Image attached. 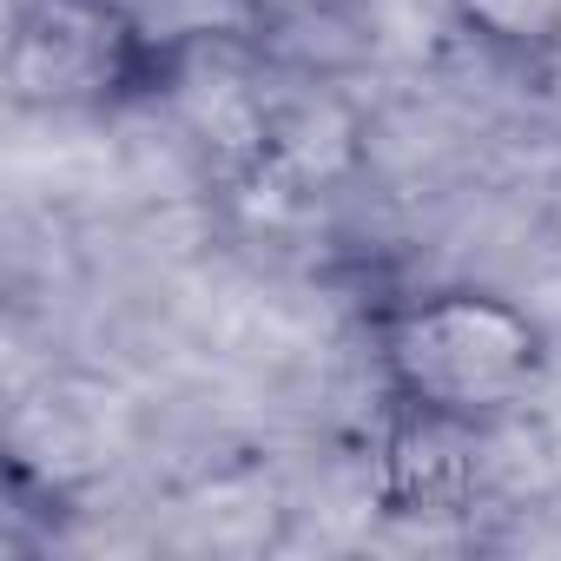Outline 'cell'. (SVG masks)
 Masks as SVG:
<instances>
[{"mask_svg":"<svg viewBox=\"0 0 561 561\" xmlns=\"http://www.w3.org/2000/svg\"><path fill=\"white\" fill-rule=\"evenodd\" d=\"M456 8L482 41L502 47H535L561 34V0H456Z\"/></svg>","mask_w":561,"mask_h":561,"instance_id":"obj_4","label":"cell"},{"mask_svg":"<svg viewBox=\"0 0 561 561\" xmlns=\"http://www.w3.org/2000/svg\"><path fill=\"white\" fill-rule=\"evenodd\" d=\"M456 436H469V423H449V416H423V410H410V423L397 430V443H390V469H416L410 456H423V449H449ZM436 469V462H430ZM462 489V456H449L443 462V482L436 476H423V489H416V502L410 508H443L449 495Z\"/></svg>","mask_w":561,"mask_h":561,"instance_id":"obj_3","label":"cell"},{"mask_svg":"<svg viewBox=\"0 0 561 561\" xmlns=\"http://www.w3.org/2000/svg\"><path fill=\"white\" fill-rule=\"evenodd\" d=\"M8 67L21 100L73 106V100H106L113 87H133L139 41L113 0H41L14 34Z\"/></svg>","mask_w":561,"mask_h":561,"instance_id":"obj_2","label":"cell"},{"mask_svg":"<svg viewBox=\"0 0 561 561\" xmlns=\"http://www.w3.org/2000/svg\"><path fill=\"white\" fill-rule=\"evenodd\" d=\"M377 364L403 410L476 430L535 390L548 337L495 291H430L377 324Z\"/></svg>","mask_w":561,"mask_h":561,"instance_id":"obj_1","label":"cell"}]
</instances>
